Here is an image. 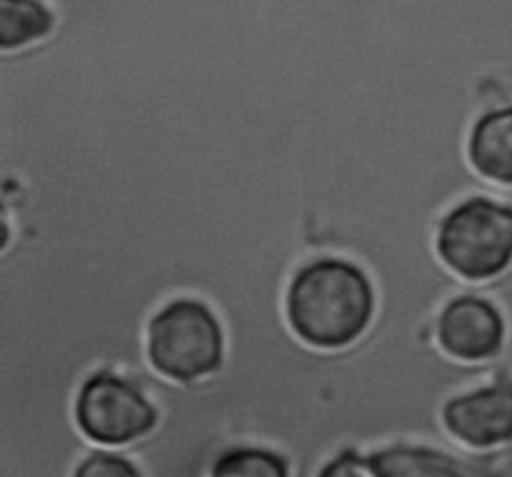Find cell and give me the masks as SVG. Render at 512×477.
I'll return each mask as SVG.
<instances>
[{
  "label": "cell",
  "instance_id": "8992f818",
  "mask_svg": "<svg viewBox=\"0 0 512 477\" xmlns=\"http://www.w3.org/2000/svg\"><path fill=\"white\" fill-rule=\"evenodd\" d=\"M443 428L468 450H495L512 443V383L493 380L445 403Z\"/></svg>",
  "mask_w": 512,
  "mask_h": 477
},
{
  "label": "cell",
  "instance_id": "ba28073f",
  "mask_svg": "<svg viewBox=\"0 0 512 477\" xmlns=\"http://www.w3.org/2000/svg\"><path fill=\"white\" fill-rule=\"evenodd\" d=\"M58 25L45 0H0V50L18 53L50 38Z\"/></svg>",
  "mask_w": 512,
  "mask_h": 477
},
{
  "label": "cell",
  "instance_id": "52a82bcc",
  "mask_svg": "<svg viewBox=\"0 0 512 477\" xmlns=\"http://www.w3.org/2000/svg\"><path fill=\"white\" fill-rule=\"evenodd\" d=\"M468 163L488 183L512 188V105L475 120L468 138Z\"/></svg>",
  "mask_w": 512,
  "mask_h": 477
},
{
  "label": "cell",
  "instance_id": "30bf717a",
  "mask_svg": "<svg viewBox=\"0 0 512 477\" xmlns=\"http://www.w3.org/2000/svg\"><path fill=\"white\" fill-rule=\"evenodd\" d=\"M73 477H145L140 465L123 450L90 448L75 465Z\"/></svg>",
  "mask_w": 512,
  "mask_h": 477
},
{
  "label": "cell",
  "instance_id": "277c9868",
  "mask_svg": "<svg viewBox=\"0 0 512 477\" xmlns=\"http://www.w3.org/2000/svg\"><path fill=\"white\" fill-rule=\"evenodd\" d=\"M73 420L90 448L125 450L148 438L160 413L140 385L118 373H93L75 395Z\"/></svg>",
  "mask_w": 512,
  "mask_h": 477
},
{
  "label": "cell",
  "instance_id": "6da1fadb",
  "mask_svg": "<svg viewBox=\"0 0 512 477\" xmlns=\"http://www.w3.org/2000/svg\"><path fill=\"white\" fill-rule=\"evenodd\" d=\"M378 313L370 275L345 258H318L293 275L285 293V323L303 345L338 353L368 335Z\"/></svg>",
  "mask_w": 512,
  "mask_h": 477
},
{
  "label": "cell",
  "instance_id": "5b68a950",
  "mask_svg": "<svg viewBox=\"0 0 512 477\" xmlns=\"http://www.w3.org/2000/svg\"><path fill=\"white\" fill-rule=\"evenodd\" d=\"M508 338L505 315L493 300L475 293H460L450 300L435 325V340L445 358L463 365L490 363Z\"/></svg>",
  "mask_w": 512,
  "mask_h": 477
},
{
  "label": "cell",
  "instance_id": "8fae6325",
  "mask_svg": "<svg viewBox=\"0 0 512 477\" xmlns=\"http://www.w3.org/2000/svg\"><path fill=\"white\" fill-rule=\"evenodd\" d=\"M315 477H370V473L363 463V455L355 453V450H345V453L333 455L328 463L320 465Z\"/></svg>",
  "mask_w": 512,
  "mask_h": 477
},
{
  "label": "cell",
  "instance_id": "9c48e42d",
  "mask_svg": "<svg viewBox=\"0 0 512 477\" xmlns=\"http://www.w3.org/2000/svg\"><path fill=\"white\" fill-rule=\"evenodd\" d=\"M208 477H293L278 450L263 445H235L215 458Z\"/></svg>",
  "mask_w": 512,
  "mask_h": 477
},
{
  "label": "cell",
  "instance_id": "7a4b0ae2",
  "mask_svg": "<svg viewBox=\"0 0 512 477\" xmlns=\"http://www.w3.org/2000/svg\"><path fill=\"white\" fill-rule=\"evenodd\" d=\"M228 355L223 320L198 298H175L150 318L145 358L158 378L190 385L218 373Z\"/></svg>",
  "mask_w": 512,
  "mask_h": 477
},
{
  "label": "cell",
  "instance_id": "3957f363",
  "mask_svg": "<svg viewBox=\"0 0 512 477\" xmlns=\"http://www.w3.org/2000/svg\"><path fill=\"white\" fill-rule=\"evenodd\" d=\"M440 263L463 285H483L512 268V205L473 195L443 218L435 238Z\"/></svg>",
  "mask_w": 512,
  "mask_h": 477
}]
</instances>
